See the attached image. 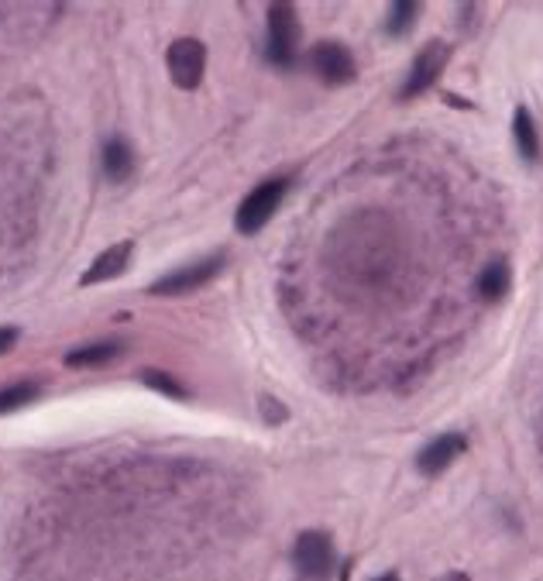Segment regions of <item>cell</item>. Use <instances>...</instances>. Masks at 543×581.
<instances>
[{"instance_id": "6da1fadb", "label": "cell", "mask_w": 543, "mask_h": 581, "mask_svg": "<svg viewBox=\"0 0 543 581\" xmlns=\"http://www.w3.org/2000/svg\"><path fill=\"white\" fill-rule=\"evenodd\" d=\"M289 179H269V183H262V186H255L248 196H245V203L238 207V231L241 234H255V231H262L265 224L272 221V214L279 210V203L286 200V193H289Z\"/></svg>"}, {"instance_id": "7a4b0ae2", "label": "cell", "mask_w": 543, "mask_h": 581, "mask_svg": "<svg viewBox=\"0 0 543 581\" xmlns=\"http://www.w3.org/2000/svg\"><path fill=\"white\" fill-rule=\"evenodd\" d=\"M334 540L327 537V533L320 530H306L299 533L296 540V551H293V564L299 571V578L306 581H327L330 575H334Z\"/></svg>"}, {"instance_id": "3957f363", "label": "cell", "mask_w": 543, "mask_h": 581, "mask_svg": "<svg viewBox=\"0 0 543 581\" xmlns=\"http://www.w3.org/2000/svg\"><path fill=\"white\" fill-rule=\"evenodd\" d=\"M299 45V18L293 4H272L269 7V59L275 66L289 69L296 59Z\"/></svg>"}, {"instance_id": "277c9868", "label": "cell", "mask_w": 543, "mask_h": 581, "mask_svg": "<svg viewBox=\"0 0 543 581\" xmlns=\"http://www.w3.org/2000/svg\"><path fill=\"white\" fill-rule=\"evenodd\" d=\"M165 62H169V76L179 90H196L207 69V49L196 38H176L165 52Z\"/></svg>"}, {"instance_id": "5b68a950", "label": "cell", "mask_w": 543, "mask_h": 581, "mask_svg": "<svg viewBox=\"0 0 543 581\" xmlns=\"http://www.w3.org/2000/svg\"><path fill=\"white\" fill-rule=\"evenodd\" d=\"M224 269V255H210V258H200V262L186 265V269H176L169 276H162L159 282L148 286L152 296H179V293H190V289H200L207 286L210 279H217V272Z\"/></svg>"}, {"instance_id": "8992f818", "label": "cell", "mask_w": 543, "mask_h": 581, "mask_svg": "<svg viewBox=\"0 0 543 581\" xmlns=\"http://www.w3.org/2000/svg\"><path fill=\"white\" fill-rule=\"evenodd\" d=\"M447 59H451V45H447V42L423 45V52L416 56L413 69H409L406 86H403V93H399V97L409 100V97H420V93H427L430 86L437 83V76L444 73Z\"/></svg>"}, {"instance_id": "52a82bcc", "label": "cell", "mask_w": 543, "mask_h": 581, "mask_svg": "<svg viewBox=\"0 0 543 581\" xmlns=\"http://www.w3.org/2000/svg\"><path fill=\"white\" fill-rule=\"evenodd\" d=\"M310 69L330 86L354 80V56L341 42H320L310 49Z\"/></svg>"}, {"instance_id": "ba28073f", "label": "cell", "mask_w": 543, "mask_h": 581, "mask_svg": "<svg viewBox=\"0 0 543 581\" xmlns=\"http://www.w3.org/2000/svg\"><path fill=\"white\" fill-rule=\"evenodd\" d=\"M461 451H464V437L461 434H444V437L430 441L420 454H416V468H420L423 475H440L444 468L454 465V458H458Z\"/></svg>"}, {"instance_id": "9c48e42d", "label": "cell", "mask_w": 543, "mask_h": 581, "mask_svg": "<svg viewBox=\"0 0 543 581\" xmlns=\"http://www.w3.org/2000/svg\"><path fill=\"white\" fill-rule=\"evenodd\" d=\"M131 251H135V245L131 241H121V245L100 251L97 258H93V265L86 269L83 276V286H97V282H107V279H117L124 269H128L131 262Z\"/></svg>"}, {"instance_id": "30bf717a", "label": "cell", "mask_w": 543, "mask_h": 581, "mask_svg": "<svg viewBox=\"0 0 543 581\" xmlns=\"http://www.w3.org/2000/svg\"><path fill=\"white\" fill-rule=\"evenodd\" d=\"M104 172L114 183H124V179L135 172V152L124 138H107L104 145Z\"/></svg>"}, {"instance_id": "8fae6325", "label": "cell", "mask_w": 543, "mask_h": 581, "mask_svg": "<svg viewBox=\"0 0 543 581\" xmlns=\"http://www.w3.org/2000/svg\"><path fill=\"white\" fill-rule=\"evenodd\" d=\"M124 351L121 341H100V344H86V348H76L66 355V365L69 368H97V365H107L114 361L117 355Z\"/></svg>"}, {"instance_id": "7c38bea8", "label": "cell", "mask_w": 543, "mask_h": 581, "mask_svg": "<svg viewBox=\"0 0 543 581\" xmlns=\"http://www.w3.org/2000/svg\"><path fill=\"white\" fill-rule=\"evenodd\" d=\"M513 131H516V148L526 162H537L540 159V135H537V124H533L530 111L519 107L513 117Z\"/></svg>"}, {"instance_id": "4fadbf2b", "label": "cell", "mask_w": 543, "mask_h": 581, "mask_svg": "<svg viewBox=\"0 0 543 581\" xmlns=\"http://www.w3.org/2000/svg\"><path fill=\"white\" fill-rule=\"evenodd\" d=\"M509 265H502V262H495L492 269H485V276H482V282H478V293L485 296V300H502V296L509 293Z\"/></svg>"}, {"instance_id": "5bb4252c", "label": "cell", "mask_w": 543, "mask_h": 581, "mask_svg": "<svg viewBox=\"0 0 543 581\" xmlns=\"http://www.w3.org/2000/svg\"><path fill=\"white\" fill-rule=\"evenodd\" d=\"M35 396H38V386H35V382H21V386L0 389V416L11 413V410H21V406L31 403Z\"/></svg>"}, {"instance_id": "9a60e30c", "label": "cell", "mask_w": 543, "mask_h": 581, "mask_svg": "<svg viewBox=\"0 0 543 581\" xmlns=\"http://www.w3.org/2000/svg\"><path fill=\"white\" fill-rule=\"evenodd\" d=\"M141 382H145V386H152L155 392H165V396H172V399H186V389L179 386L172 375L155 372V368H145V372H141Z\"/></svg>"}, {"instance_id": "2e32d148", "label": "cell", "mask_w": 543, "mask_h": 581, "mask_svg": "<svg viewBox=\"0 0 543 581\" xmlns=\"http://www.w3.org/2000/svg\"><path fill=\"white\" fill-rule=\"evenodd\" d=\"M416 14H420V7H416V4H406V0H403V4H396V7H392V18H389V31H392V35H403V31L413 25Z\"/></svg>"}, {"instance_id": "e0dca14e", "label": "cell", "mask_w": 543, "mask_h": 581, "mask_svg": "<svg viewBox=\"0 0 543 581\" xmlns=\"http://www.w3.org/2000/svg\"><path fill=\"white\" fill-rule=\"evenodd\" d=\"M258 406H262V413H265V420H269V423H282V420H286V410H282V406L275 403V399L262 396V399H258Z\"/></svg>"}, {"instance_id": "ac0fdd59", "label": "cell", "mask_w": 543, "mask_h": 581, "mask_svg": "<svg viewBox=\"0 0 543 581\" xmlns=\"http://www.w3.org/2000/svg\"><path fill=\"white\" fill-rule=\"evenodd\" d=\"M14 341H18V331H14V327H0V355H4V351H11Z\"/></svg>"}, {"instance_id": "d6986e66", "label": "cell", "mask_w": 543, "mask_h": 581, "mask_svg": "<svg viewBox=\"0 0 543 581\" xmlns=\"http://www.w3.org/2000/svg\"><path fill=\"white\" fill-rule=\"evenodd\" d=\"M440 581H471L468 575H461V571H451V575H444Z\"/></svg>"}, {"instance_id": "ffe728a7", "label": "cell", "mask_w": 543, "mask_h": 581, "mask_svg": "<svg viewBox=\"0 0 543 581\" xmlns=\"http://www.w3.org/2000/svg\"><path fill=\"white\" fill-rule=\"evenodd\" d=\"M375 581H399L396 575H382V578H375Z\"/></svg>"}]
</instances>
